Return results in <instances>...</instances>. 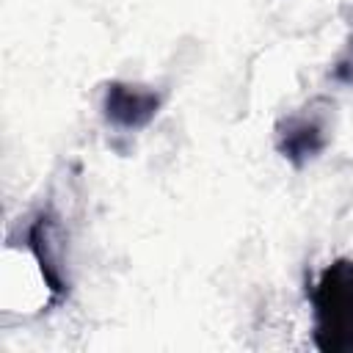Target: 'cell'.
I'll return each instance as SVG.
<instances>
[{
    "label": "cell",
    "mask_w": 353,
    "mask_h": 353,
    "mask_svg": "<svg viewBox=\"0 0 353 353\" xmlns=\"http://www.w3.org/2000/svg\"><path fill=\"white\" fill-rule=\"evenodd\" d=\"M314 342L325 353H353V259L331 262L314 290Z\"/></svg>",
    "instance_id": "6da1fadb"
},
{
    "label": "cell",
    "mask_w": 353,
    "mask_h": 353,
    "mask_svg": "<svg viewBox=\"0 0 353 353\" xmlns=\"http://www.w3.org/2000/svg\"><path fill=\"white\" fill-rule=\"evenodd\" d=\"M160 99L138 85H121L113 83L105 94V113L121 127H141L157 113Z\"/></svg>",
    "instance_id": "7a4b0ae2"
},
{
    "label": "cell",
    "mask_w": 353,
    "mask_h": 353,
    "mask_svg": "<svg viewBox=\"0 0 353 353\" xmlns=\"http://www.w3.org/2000/svg\"><path fill=\"white\" fill-rule=\"evenodd\" d=\"M323 146V127L317 121H309V119H295L287 124V132H284V141H281V149L298 160V157H312L314 152H320Z\"/></svg>",
    "instance_id": "3957f363"
}]
</instances>
